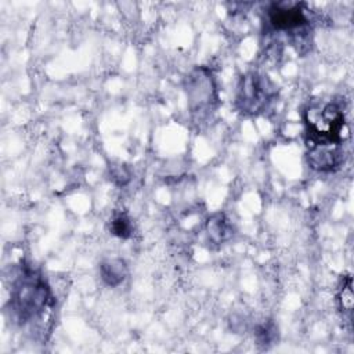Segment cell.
Wrapping results in <instances>:
<instances>
[{
	"label": "cell",
	"mask_w": 354,
	"mask_h": 354,
	"mask_svg": "<svg viewBox=\"0 0 354 354\" xmlns=\"http://www.w3.org/2000/svg\"><path fill=\"white\" fill-rule=\"evenodd\" d=\"M275 98L277 86L267 75L248 72L238 82L235 108L246 116H256L266 112Z\"/></svg>",
	"instance_id": "cell-4"
},
{
	"label": "cell",
	"mask_w": 354,
	"mask_h": 354,
	"mask_svg": "<svg viewBox=\"0 0 354 354\" xmlns=\"http://www.w3.org/2000/svg\"><path fill=\"white\" fill-rule=\"evenodd\" d=\"M10 306L21 325L40 319L54 306V297L43 275L29 266L21 267L11 285Z\"/></svg>",
	"instance_id": "cell-2"
},
{
	"label": "cell",
	"mask_w": 354,
	"mask_h": 354,
	"mask_svg": "<svg viewBox=\"0 0 354 354\" xmlns=\"http://www.w3.org/2000/svg\"><path fill=\"white\" fill-rule=\"evenodd\" d=\"M303 118L310 167L321 173L337 170L346 159L344 142L348 138L342 102L315 100L306 106Z\"/></svg>",
	"instance_id": "cell-1"
},
{
	"label": "cell",
	"mask_w": 354,
	"mask_h": 354,
	"mask_svg": "<svg viewBox=\"0 0 354 354\" xmlns=\"http://www.w3.org/2000/svg\"><path fill=\"white\" fill-rule=\"evenodd\" d=\"M256 336H257L259 344H264V346L272 344V342L277 337V328L272 322H266L257 328Z\"/></svg>",
	"instance_id": "cell-10"
},
{
	"label": "cell",
	"mask_w": 354,
	"mask_h": 354,
	"mask_svg": "<svg viewBox=\"0 0 354 354\" xmlns=\"http://www.w3.org/2000/svg\"><path fill=\"white\" fill-rule=\"evenodd\" d=\"M100 275L108 286H118L127 277L126 263L122 259H106L100 264Z\"/></svg>",
	"instance_id": "cell-7"
},
{
	"label": "cell",
	"mask_w": 354,
	"mask_h": 354,
	"mask_svg": "<svg viewBox=\"0 0 354 354\" xmlns=\"http://www.w3.org/2000/svg\"><path fill=\"white\" fill-rule=\"evenodd\" d=\"M188 108L199 119L214 109L217 104V88L212 72L205 66L194 68L184 79Z\"/></svg>",
	"instance_id": "cell-5"
},
{
	"label": "cell",
	"mask_w": 354,
	"mask_h": 354,
	"mask_svg": "<svg viewBox=\"0 0 354 354\" xmlns=\"http://www.w3.org/2000/svg\"><path fill=\"white\" fill-rule=\"evenodd\" d=\"M307 6L297 1L271 3L266 10V24L272 33H282L288 43L304 54L311 47L313 28L307 17Z\"/></svg>",
	"instance_id": "cell-3"
},
{
	"label": "cell",
	"mask_w": 354,
	"mask_h": 354,
	"mask_svg": "<svg viewBox=\"0 0 354 354\" xmlns=\"http://www.w3.org/2000/svg\"><path fill=\"white\" fill-rule=\"evenodd\" d=\"M111 232L115 236L119 238H129L133 232V225H131V220L127 217V214L124 213H119L116 216H113L112 221H111Z\"/></svg>",
	"instance_id": "cell-9"
},
{
	"label": "cell",
	"mask_w": 354,
	"mask_h": 354,
	"mask_svg": "<svg viewBox=\"0 0 354 354\" xmlns=\"http://www.w3.org/2000/svg\"><path fill=\"white\" fill-rule=\"evenodd\" d=\"M111 180L116 184V185H124L129 183L130 180V171L126 169V166L123 165H118V166H112L111 167Z\"/></svg>",
	"instance_id": "cell-11"
},
{
	"label": "cell",
	"mask_w": 354,
	"mask_h": 354,
	"mask_svg": "<svg viewBox=\"0 0 354 354\" xmlns=\"http://www.w3.org/2000/svg\"><path fill=\"white\" fill-rule=\"evenodd\" d=\"M353 283H351V277L344 275L342 278V282L337 289V304H339V311L342 314L343 321L348 328H351V315H353Z\"/></svg>",
	"instance_id": "cell-8"
},
{
	"label": "cell",
	"mask_w": 354,
	"mask_h": 354,
	"mask_svg": "<svg viewBox=\"0 0 354 354\" xmlns=\"http://www.w3.org/2000/svg\"><path fill=\"white\" fill-rule=\"evenodd\" d=\"M205 231H206L207 241L216 246H220L224 242L230 241L234 235V227L224 213L212 214L206 220Z\"/></svg>",
	"instance_id": "cell-6"
}]
</instances>
